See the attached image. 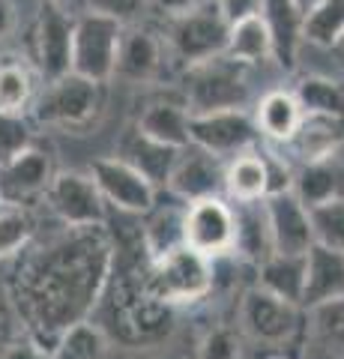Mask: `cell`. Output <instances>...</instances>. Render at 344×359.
<instances>
[{
	"instance_id": "obj_27",
	"label": "cell",
	"mask_w": 344,
	"mask_h": 359,
	"mask_svg": "<svg viewBox=\"0 0 344 359\" xmlns=\"http://www.w3.org/2000/svg\"><path fill=\"white\" fill-rule=\"evenodd\" d=\"M254 285L294 306H303L305 255H273L254 269Z\"/></svg>"
},
{
	"instance_id": "obj_45",
	"label": "cell",
	"mask_w": 344,
	"mask_h": 359,
	"mask_svg": "<svg viewBox=\"0 0 344 359\" xmlns=\"http://www.w3.org/2000/svg\"><path fill=\"white\" fill-rule=\"evenodd\" d=\"M336 51H338V57H341V60H344V39H341V42H338V45H336Z\"/></svg>"
},
{
	"instance_id": "obj_35",
	"label": "cell",
	"mask_w": 344,
	"mask_h": 359,
	"mask_svg": "<svg viewBox=\"0 0 344 359\" xmlns=\"http://www.w3.org/2000/svg\"><path fill=\"white\" fill-rule=\"evenodd\" d=\"M36 126L27 114H6L0 111V165H6L13 156L27 150L36 141Z\"/></svg>"
},
{
	"instance_id": "obj_7",
	"label": "cell",
	"mask_w": 344,
	"mask_h": 359,
	"mask_svg": "<svg viewBox=\"0 0 344 359\" xmlns=\"http://www.w3.org/2000/svg\"><path fill=\"white\" fill-rule=\"evenodd\" d=\"M72 30L75 13L66 9L63 0H42L36 21L30 27V51L27 60L46 81L72 72Z\"/></svg>"
},
{
	"instance_id": "obj_43",
	"label": "cell",
	"mask_w": 344,
	"mask_h": 359,
	"mask_svg": "<svg viewBox=\"0 0 344 359\" xmlns=\"http://www.w3.org/2000/svg\"><path fill=\"white\" fill-rule=\"evenodd\" d=\"M195 4H198V0H147V6L159 9L165 18H171V15H177V13H186V9L195 6Z\"/></svg>"
},
{
	"instance_id": "obj_8",
	"label": "cell",
	"mask_w": 344,
	"mask_h": 359,
	"mask_svg": "<svg viewBox=\"0 0 344 359\" xmlns=\"http://www.w3.org/2000/svg\"><path fill=\"white\" fill-rule=\"evenodd\" d=\"M123 25L96 13H75L72 30V72L96 84L114 78Z\"/></svg>"
},
{
	"instance_id": "obj_17",
	"label": "cell",
	"mask_w": 344,
	"mask_h": 359,
	"mask_svg": "<svg viewBox=\"0 0 344 359\" xmlns=\"http://www.w3.org/2000/svg\"><path fill=\"white\" fill-rule=\"evenodd\" d=\"M341 147H344V120L303 114V120H299V126L294 132V138L279 150L299 168V165L336 159Z\"/></svg>"
},
{
	"instance_id": "obj_39",
	"label": "cell",
	"mask_w": 344,
	"mask_h": 359,
	"mask_svg": "<svg viewBox=\"0 0 344 359\" xmlns=\"http://www.w3.org/2000/svg\"><path fill=\"white\" fill-rule=\"evenodd\" d=\"M221 18L228 21V27L240 25V21H249V18H258L261 9H263V0H216Z\"/></svg>"
},
{
	"instance_id": "obj_6",
	"label": "cell",
	"mask_w": 344,
	"mask_h": 359,
	"mask_svg": "<svg viewBox=\"0 0 344 359\" xmlns=\"http://www.w3.org/2000/svg\"><path fill=\"white\" fill-rule=\"evenodd\" d=\"M228 21L221 18L216 0H198L186 13L168 18L165 45H168L171 60L180 63V69L204 60H213L225 54L228 42Z\"/></svg>"
},
{
	"instance_id": "obj_38",
	"label": "cell",
	"mask_w": 344,
	"mask_h": 359,
	"mask_svg": "<svg viewBox=\"0 0 344 359\" xmlns=\"http://www.w3.org/2000/svg\"><path fill=\"white\" fill-rule=\"evenodd\" d=\"M81 4V13H96V15H105L117 25H138V18L147 13V0H78Z\"/></svg>"
},
{
	"instance_id": "obj_32",
	"label": "cell",
	"mask_w": 344,
	"mask_h": 359,
	"mask_svg": "<svg viewBox=\"0 0 344 359\" xmlns=\"http://www.w3.org/2000/svg\"><path fill=\"white\" fill-rule=\"evenodd\" d=\"M344 39V0H317L303 15V42L336 48Z\"/></svg>"
},
{
	"instance_id": "obj_31",
	"label": "cell",
	"mask_w": 344,
	"mask_h": 359,
	"mask_svg": "<svg viewBox=\"0 0 344 359\" xmlns=\"http://www.w3.org/2000/svg\"><path fill=\"white\" fill-rule=\"evenodd\" d=\"M42 228L36 207L0 204V261H13L33 243Z\"/></svg>"
},
{
	"instance_id": "obj_12",
	"label": "cell",
	"mask_w": 344,
	"mask_h": 359,
	"mask_svg": "<svg viewBox=\"0 0 344 359\" xmlns=\"http://www.w3.org/2000/svg\"><path fill=\"white\" fill-rule=\"evenodd\" d=\"M90 177L111 212L123 216H144L159 201V189L132 165L117 156H105L90 165Z\"/></svg>"
},
{
	"instance_id": "obj_4",
	"label": "cell",
	"mask_w": 344,
	"mask_h": 359,
	"mask_svg": "<svg viewBox=\"0 0 344 359\" xmlns=\"http://www.w3.org/2000/svg\"><path fill=\"white\" fill-rule=\"evenodd\" d=\"M180 96L188 114H213V111H237L249 102V69L225 54L180 72Z\"/></svg>"
},
{
	"instance_id": "obj_19",
	"label": "cell",
	"mask_w": 344,
	"mask_h": 359,
	"mask_svg": "<svg viewBox=\"0 0 344 359\" xmlns=\"http://www.w3.org/2000/svg\"><path fill=\"white\" fill-rule=\"evenodd\" d=\"M234 207V255L242 266L258 269L266 257H273V233L270 222H266L263 201L254 204H231Z\"/></svg>"
},
{
	"instance_id": "obj_3",
	"label": "cell",
	"mask_w": 344,
	"mask_h": 359,
	"mask_svg": "<svg viewBox=\"0 0 344 359\" xmlns=\"http://www.w3.org/2000/svg\"><path fill=\"white\" fill-rule=\"evenodd\" d=\"M102 114H105V84L87 81V78L69 72L39 87L27 117L39 129L87 135L99 126Z\"/></svg>"
},
{
	"instance_id": "obj_28",
	"label": "cell",
	"mask_w": 344,
	"mask_h": 359,
	"mask_svg": "<svg viewBox=\"0 0 344 359\" xmlns=\"http://www.w3.org/2000/svg\"><path fill=\"white\" fill-rule=\"evenodd\" d=\"M266 198V174L258 147L234 156L225 165V201L231 204H254Z\"/></svg>"
},
{
	"instance_id": "obj_1",
	"label": "cell",
	"mask_w": 344,
	"mask_h": 359,
	"mask_svg": "<svg viewBox=\"0 0 344 359\" xmlns=\"http://www.w3.org/2000/svg\"><path fill=\"white\" fill-rule=\"evenodd\" d=\"M114 243L105 224L99 228H60L36 233L6 278V297L15 309L21 332L39 347L90 320L105 294Z\"/></svg>"
},
{
	"instance_id": "obj_25",
	"label": "cell",
	"mask_w": 344,
	"mask_h": 359,
	"mask_svg": "<svg viewBox=\"0 0 344 359\" xmlns=\"http://www.w3.org/2000/svg\"><path fill=\"white\" fill-rule=\"evenodd\" d=\"M42 87V78L33 69L27 54L0 51V111L6 114H30V105Z\"/></svg>"
},
{
	"instance_id": "obj_30",
	"label": "cell",
	"mask_w": 344,
	"mask_h": 359,
	"mask_svg": "<svg viewBox=\"0 0 344 359\" xmlns=\"http://www.w3.org/2000/svg\"><path fill=\"white\" fill-rule=\"evenodd\" d=\"M296 96L303 114L344 120V84L329 75H303L299 84L291 90Z\"/></svg>"
},
{
	"instance_id": "obj_24",
	"label": "cell",
	"mask_w": 344,
	"mask_h": 359,
	"mask_svg": "<svg viewBox=\"0 0 344 359\" xmlns=\"http://www.w3.org/2000/svg\"><path fill=\"white\" fill-rule=\"evenodd\" d=\"M183 224H186V204L168 195V201H156L141 216V240L150 261L168 255L183 245Z\"/></svg>"
},
{
	"instance_id": "obj_11",
	"label": "cell",
	"mask_w": 344,
	"mask_h": 359,
	"mask_svg": "<svg viewBox=\"0 0 344 359\" xmlns=\"http://www.w3.org/2000/svg\"><path fill=\"white\" fill-rule=\"evenodd\" d=\"M188 144L231 162L234 156L258 147L261 135L254 129V120L246 108L213 111V114H192V120H188Z\"/></svg>"
},
{
	"instance_id": "obj_42",
	"label": "cell",
	"mask_w": 344,
	"mask_h": 359,
	"mask_svg": "<svg viewBox=\"0 0 344 359\" xmlns=\"http://www.w3.org/2000/svg\"><path fill=\"white\" fill-rule=\"evenodd\" d=\"M18 30V6L15 0H0V42Z\"/></svg>"
},
{
	"instance_id": "obj_14",
	"label": "cell",
	"mask_w": 344,
	"mask_h": 359,
	"mask_svg": "<svg viewBox=\"0 0 344 359\" xmlns=\"http://www.w3.org/2000/svg\"><path fill=\"white\" fill-rule=\"evenodd\" d=\"M225 159L207 153L195 144L177 153V162L171 168L168 186L165 192L171 198L183 201V204H195V201H207V198H225Z\"/></svg>"
},
{
	"instance_id": "obj_10",
	"label": "cell",
	"mask_w": 344,
	"mask_h": 359,
	"mask_svg": "<svg viewBox=\"0 0 344 359\" xmlns=\"http://www.w3.org/2000/svg\"><path fill=\"white\" fill-rule=\"evenodd\" d=\"M42 204L57 224L66 228H99L108 222V207L93 183L90 171H60L54 174Z\"/></svg>"
},
{
	"instance_id": "obj_37",
	"label": "cell",
	"mask_w": 344,
	"mask_h": 359,
	"mask_svg": "<svg viewBox=\"0 0 344 359\" xmlns=\"http://www.w3.org/2000/svg\"><path fill=\"white\" fill-rule=\"evenodd\" d=\"M246 356V341L237 327L219 323L204 332L201 344H198V359H242Z\"/></svg>"
},
{
	"instance_id": "obj_34",
	"label": "cell",
	"mask_w": 344,
	"mask_h": 359,
	"mask_svg": "<svg viewBox=\"0 0 344 359\" xmlns=\"http://www.w3.org/2000/svg\"><path fill=\"white\" fill-rule=\"evenodd\" d=\"M308 219H312V233L317 245L344 252V195L308 210Z\"/></svg>"
},
{
	"instance_id": "obj_2",
	"label": "cell",
	"mask_w": 344,
	"mask_h": 359,
	"mask_svg": "<svg viewBox=\"0 0 344 359\" xmlns=\"http://www.w3.org/2000/svg\"><path fill=\"white\" fill-rule=\"evenodd\" d=\"M237 330L246 344L263 347L273 356H287L291 347H303L308 335V314L303 306L284 302L252 285L240 297Z\"/></svg>"
},
{
	"instance_id": "obj_20",
	"label": "cell",
	"mask_w": 344,
	"mask_h": 359,
	"mask_svg": "<svg viewBox=\"0 0 344 359\" xmlns=\"http://www.w3.org/2000/svg\"><path fill=\"white\" fill-rule=\"evenodd\" d=\"M177 153L174 147H165V144L147 138L135 123L123 132V138L117 144V159H123L126 165H132L138 174H144L150 180L153 186L165 192V186H168V177H171V168L177 162Z\"/></svg>"
},
{
	"instance_id": "obj_40",
	"label": "cell",
	"mask_w": 344,
	"mask_h": 359,
	"mask_svg": "<svg viewBox=\"0 0 344 359\" xmlns=\"http://www.w3.org/2000/svg\"><path fill=\"white\" fill-rule=\"evenodd\" d=\"M18 335H25V332H21V323L15 318V309H13V302H9L6 290L0 287V347L15 341Z\"/></svg>"
},
{
	"instance_id": "obj_18",
	"label": "cell",
	"mask_w": 344,
	"mask_h": 359,
	"mask_svg": "<svg viewBox=\"0 0 344 359\" xmlns=\"http://www.w3.org/2000/svg\"><path fill=\"white\" fill-rule=\"evenodd\" d=\"M332 299H344V252L312 245L305 252V285H303V309L324 306Z\"/></svg>"
},
{
	"instance_id": "obj_23",
	"label": "cell",
	"mask_w": 344,
	"mask_h": 359,
	"mask_svg": "<svg viewBox=\"0 0 344 359\" xmlns=\"http://www.w3.org/2000/svg\"><path fill=\"white\" fill-rule=\"evenodd\" d=\"M252 120L263 144L284 147L294 138L299 120H303V108H299L291 90H270V93H263L258 99V105L252 111Z\"/></svg>"
},
{
	"instance_id": "obj_13",
	"label": "cell",
	"mask_w": 344,
	"mask_h": 359,
	"mask_svg": "<svg viewBox=\"0 0 344 359\" xmlns=\"http://www.w3.org/2000/svg\"><path fill=\"white\" fill-rule=\"evenodd\" d=\"M183 245L207 261H221L234 252V207L225 198H207L186 204Z\"/></svg>"
},
{
	"instance_id": "obj_15",
	"label": "cell",
	"mask_w": 344,
	"mask_h": 359,
	"mask_svg": "<svg viewBox=\"0 0 344 359\" xmlns=\"http://www.w3.org/2000/svg\"><path fill=\"white\" fill-rule=\"evenodd\" d=\"M168 45L165 36H159L156 30L144 27V25H129L123 27L120 36V51H117V66H114V78L126 84H156L165 63H168Z\"/></svg>"
},
{
	"instance_id": "obj_5",
	"label": "cell",
	"mask_w": 344,
	"mask_h": 359,
	"mask_svg": "<svg viewBox=\"0 0 344 359\" xmlns=\"http://www.w3.org/2000/svg\"><path fill=\"white\" fill-rule=\"evenodd\" d=\"M147 290L165 306H198L213 297L216 290V266L204 255L192 249H174L168 255L150 261L147 269Z\"/></svg>"
},
{
	"instance_id": "obj_22",
	"label": "cell",
	"mask_w": 344,
	"mask_h": 359,
	"mask_svg": "<svg viewBox=\"0 0 344 359\" xmlns=\"http://www.w3.org/2000/svg\"><path fill=\"white\" fill-rule=\"evenodd\" d=\"M188 120L192 114H188L183 96H156L141 108L135 126L165 147L183 150L188 144Z\"/></svg>"
},
{
	"instance_id": "obj_36",
	"label": "cell",
	"mask_w": 344,
	"mask_h": 359,
	"mask_svg": "<svg viewBox=\"0 0 344 359\" xmlns=\"http://www.w3.org/2000/svg\"><path fill=\"white\" fill-rule=\"evenodd\" d=\"M308 330H312L326 347L344 351V299H332L324 306L308 309Z\"/></svg>"
},
{
	"instance_id": "obj_41",
	"label": "cell",
	"mask_w": 344,
	"mask_h": 359,
	"mask_svg": "<svg viewBox=\"0 0 344 359\" xmlns=\"http://www.w3.org/2000/svg\"><path fill=\"white\" fill-rule=\"evenodd\" d=\"M0 359H51L46 347H39L27 335H18L15 341H9L6 347H0Z\"/></svg>"
},
{
	"instance_id": "obj_21",
	"label": "cell",
	"mask_w": 344,
	"mask_h": 359,
	"mask_svg": "<svg viewBox=\"0 0 344 359\" xmlns=\"http://www.w3.org/2000/svg\"><path fill=\"white\" fill-rule=\"evenodd\" d=\"M303 9L294 0H263L261 18L273 39V60L282 69H296L299 45H303Z\"/></svg>"
},
{
	"instance_id": "obj_33",
	"label": "cell",
	"mask_w": 344,
	"mask_h": 359,
	"mask_svg": "<svg viewBox=\"0 0 344 359\" xmlns=\"http://www.w3.org/2000/svg\"><path fill=\"white\" fill-rule=\"evenodd\" d=\"M51 359H108V339L93 320H84L60 335Z\"/></svg>"
},
{
	"instance_id": "obj_26",
	"label": "cell",
	"mask_w": 344,
	"mask_h": 359,
	"mask_svg": "<svg viewBox=\"0 0 344 359\" xmlns=\"http://www.w3.org/2000/svg\"><path fill=\"white\" fill-rule=\"evenodd\" d=\"M294 195L305 210H315L326 201H336L344 195V168L336 159L299 165L294 174Z\"/></svg>"
},
{
	"instance_id": "obj_9",
	"label": "cell",
	"mask_w": 344,
	"mask_h": 359,
	"mask_svg": "<svg viewBox=\"0 0 344 359\" xmlns=\"http://www.w3.org/2000/svg\"><path fill=\"white\" fill-rule=\"evenodd\" d=\"M54 174H57L54 147L48 141L36 138L27 150H21L6 165H0V204H15V207L42 204Z\"/></svg>"
},
{
	"instance_id": "obj_29",
	"label": "cell",
	"mask_w": 344,
	"mask_h": 359,
	"mask_svg": "<svg viewBox=\"0 0 344 359\" xmlns=\"http://www.w3.org/2000/svg\"><path fill=\"white\" fill-rule=\"evenodd\" d=\"M225 57L240 63V66H246V69L273 60V39H270V30H266L261 15L249 18V21H240V25H234L228 30Z\"/></svg>"
},
{
	"instance_id": "obj_44",
	"label": "cell",
	"mask_w": 344,
	"mask_h": 359,
	"mask_svg": "<svg viewBox=\"0 0 344 359\" xmlns=\"http://www.w3.org/2000/svg\"><path fill=\"white\" fill-rule=\"evenodd\" d=\"M294 4H296L299 9H303V13H308V9H312V6L317 4V0H294Z\"/></svg>"
},
{
	"instance_id": "obj_16",
	"label": "cell",
	"mask_w": 344,
	"mask_h": 359,
	"mask_svg": "<svg viewBox=\"0 0 344 359\" xmlns=\"http://www.w3.org/2000/svg\"><path fill=\"white\" fill-rule=\"evenodd\" d=\"M263 207H266V222H270L275 255H305L312 249L315 245L312 219H308V210L299 204L294 192L263 198Z\"/></svg>"
}]
</instances>
